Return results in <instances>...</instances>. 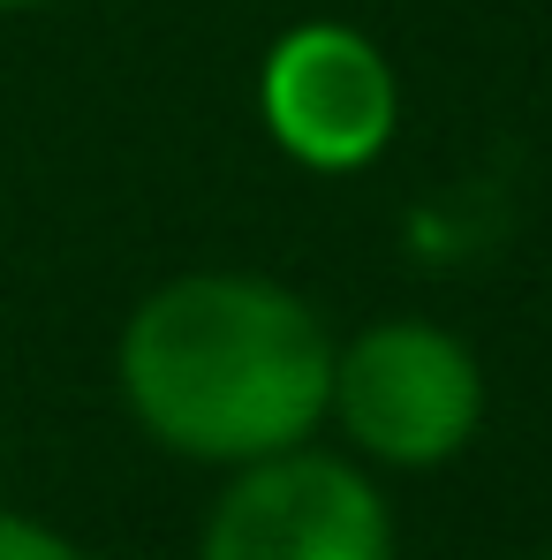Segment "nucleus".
Listing matches in <instances>:
<instances>
[{
	"mask_svg": "<svg viewBox=\"0 0 552 560\" xmlns=\"http://www.w3.org/2000/svg\"><path fill=\"white\" fill-rule=\"evenodd\" d=\"M114 394L175 463L243 469L318 440L333 394V326L273 273H175L114 334Z\"/></svg>",
	"mask_w": 552,
	"mask_h": 560,
	"instance_id": "nucleus-1",
	"label": "nucleus"
},
{
	"mask_svg": "<svg viewBox=\"0 0 552 560\" xmlns=\"http://www.w3.org/2000/svg\"><path fill=\"white\" fill-rule=\"evenodd\" d=\"M492 386L477 349L439 318H371L333 341V394L326 424H341L364 469L424 477L477 447Z\"/></svg>",
	"mask_w": 552,
	"mask_h": 560,
	"instance_id": "nucleus-2",
	"label": "nucleus"
},
{
	"mask_svg": "<svg viewBox=\"0 0 552 560\" xmlns=\"http://www.w3.org/2000/svg\"><path fill=\"white\" fill-rule=\"evenodd\" d=\"M197 560H394V500L378 492V469L303 440L227 469Z\"/></svg>",
	"mask_w": 552,
	"mask_h": 560,
	"instance_id": "nucleus-3",
	"label": "nucleus"
},
{
	"mask_svg": "<svg viewBox=\"0 0 552 560\" xmlns=\"http://www.w3.org/2000/svg\"><path fill=\"white\" fill-rule=\"evenodd\" d=\"M258 121L295 167L364 175L401 129V77L371 31L310 15L287 23L258 61Z\"/></svg>",
	"mask_w": 552,
	"mask_h": 560,
	"instance_id": "nucleus-4",
	"label": "nucleus"
},
{
	"mask_svg": "<svg viewBox=\"0 0 552 560\" xmlns=\"http://www.w3.org/2000/svg\"><path fill=\"white\" fill-rule=\"evenodd\" d=\"M0 560H92L61 523L46 515H23V508H0Z\"/></svg>",
	"mask_w": 552,
	"mask_h": 560,
	"instance_id": "nucleus-5",
	"label": "nucleus"
},
{
	"mask_svg": "<svg viewBox=\"0 0 552 560\" xmlns=\"http://www.w3.org/2000/svg\"><path fill=\"white\" fill-rule=\"evenodd\" d=\"M31 8H54V0H0V15H31Z\"/></svg>",
	"mask_w": 552,
	"mask_h": 560,
	"instance_id": "nucleus-6",
	"label": "nucleus"
},
{
	"mask_svg": "<svg viewBox=\"0 0 552 560\" xmlns=\"http://www.w3.org/2000/svg\"><path fill=\"white\" fill-rule=\"evenodd\" d=\"M538 560H552V553H538Z\"/></svg>",
	"mask_w": 552,
	"mask_h": 560,
	"instance_id": "nucleus-7",
	"label": "nucleus"
}]
</instances>
